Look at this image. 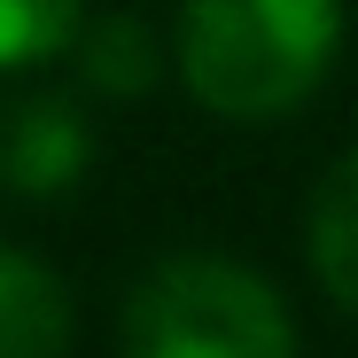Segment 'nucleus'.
<instances>
[{
  "label": "nucleus",
  "instance_id": "obj_3",
  "mask_svg": "<svg viewBox=\"0 0 358 358\" xmlns=\"http://www.w3.org/2000/svg\"><path fill=\"white\" fill-rule=\"evenodd\" d=\"M86 156H94V133L63 94H31L0 117V179L24 195H63L86 171Z\"/></svg>",
  "mask_w": 358,
  "mask_h": 358
},
{
  "label": "nucleus",
  "instance_id": "obj_4",
  "mask_svg": "<svg viewBox=\"0 0 358 358\" xmlns=\"http://www.w3.org/2000/svg\"><path fill=\"white\" fill-rule=\"evenodd\" d=\"M71 343V296L39 257L0 250V358H63Z\"/></svg>",
  "mask_w": 358,
  "mask_h": 358
},
{
  "label": "nucleus",
  "instance_id": "obj_6",
  "mask_svg": "<svg viewBox=\"0 0 358 358\" xmlns=\"http://www.w3.org/2000/svg\"><path fill=\"white\" fill-rule=\"evenodd\" d=\"M78 63H86V86L94 94H148L156 86V39L141 24H101L86 47H78Z\"/></svg>",
  "mask_w": 358,
  "mask_h": 358
},
{
  "label": "nucleus",
  "instance_id": "obj_2",
  "mask_svg": "<svg viewBox=\"0 0 358 358\" xmlns=\"http://www.w3.org/2000/svg\"><path fill=\"white\" fill-rule=\"evenodd\" d=\"M125 358H296V320L265 273L171 257L125 304Z\"/></svg>",
  "mask_w": 358,
  "mask_h": 358
},
{
  "label": "nucleus",
  "instance_id": "obj_1",
  "mask_svg": "<svg viewBox=\"0 0 358 358\" xmlns=\"http://www.w3.org/2000/svg\"><path fill=\"white\" fill-rule=\"evenodd\" d=\"M343 39V0H187L179 78L218 117H288Z\"/></svg>",
  "mask_w": 358,
  "mask_h": 358
},
{
  "label": "nucleus",
  "instance_id": "obj_5",
  "mask_svg": "<svg viewBox=\"0 0 358 358\" xmlns=\"http://www.w3.org/2000/svg\"><path fill=\"white\" fill-rule=\"evenodd\" d=\"M312 273L343 312H358V148L335 156L312 195Z\"/></svg>",
  "mask_w": 358,
  "mask_h": 358
},
{
  "label": "nucleus",
  "instance_id": "obj_7",
  "mask_svg": "<svg viewBox=\"0 0 358 358\" xmlns=\"http://www.w3.org/2000/svg\"><path fill=\"white\" fill-rule=\"evenodd\" d=\"M63 39H78V0H0V71L47 63Z\"/></svg>",
  "mask_w": 358,
  "mask_h": 358
}]
</instances>
